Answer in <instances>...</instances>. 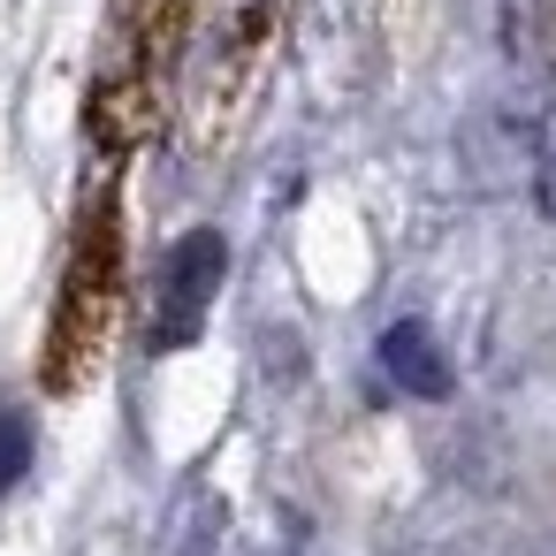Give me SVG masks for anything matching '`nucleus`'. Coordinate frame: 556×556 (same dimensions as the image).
<instances>
[{"instance_id":"nucleus-1","label":"nucleus","mask_w":556,"mask_h":556,"mask_svg":"<svg viewBox=\"0 0 556 556\" xmlns=\"http://www.w3.org/2000/svg\"><path fill=\"white\" fill-rule=\"evenodd\" d=\"M115 320H123V206H115V184H100L77 214L62 298H54V320H47V366L39 374H47L54 396H77L100 374Z\"/></svg>"},{"instance_id":"nucleus-2","label":"nucleus","mask_w":556,"mask_h":556,"mask_svg":"<svg viewBox=\"0 0 556 556\" xmlns=\"http://www.w3.org/2000/svg\"><path fill=\"white\" fill-rule=\"evenodd\" d=\"M191 0H115L108 9V47L92 77V138L100 146H138L161 115L168 62L184 54Z\"/></svg>"},{"instance_id":"nucleus-3","label":"nucleus","mask_w":556,"mask_h":556,"mask_svg":"<svg viewBox=\"0 0 556 556\" xmlns=\"http://www.w3.org/2000/svg\"><path fill=\"white\" fill-rule=\"evenodd\" d=\"M275 9L282 0H199V62H191V92L214 123H229V108L244 100L252 85V62L275 31Z\"/></svg>"},{"instance_id":"nucleus-4","label":"nucleus","mask_w":556,"mask_h":556,"mask_svg":"<svg viewBox=\"0 0 556 556\" xmlns=\"http://www.w3.org/2000/svg\"><path fill=\"white\" fill-rule=\"evenodd\" d=\"M229 275V252L214 229H191L168 260H161V282H153V351H176L206 328V305Z\"/></svg>"},{"instance_id":"nucleus-5","label":"nucleus","mask_w":556,"mask_h":556,"mask_svg":"<svg viewBox=\"0 0 556 556\" xmlns=\"http://www.w3.org/2000/svg\"><path fill=\"white\" fill-rule=\"evenodd\" d=\"M381 374H389L404 396H442V389H450V366H442V351H434V336H427L419 320H396V328L381 336Z\"/></svg>"},{"instance_id":"nucleus-6","label":"nucleus","mask_w":556,"mask_h":556,"mask_svg":"<svg viewBox=\"0 0 556 556\" xmlns=\"http://www.w3.org/2000/svg\"><path fill=\"white\" fill-rule=\"evenodd\" d=\"M31 472V419L24 412H0V495Z\"/></svg>"}]
</instances>
